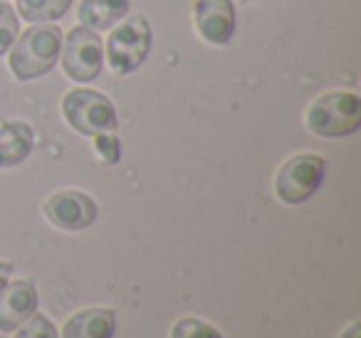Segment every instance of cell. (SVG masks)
Returning <instances> with one entry per match:
<instances>
[{"label": "cell", "instance_id": "1", "mask_svg": "<svg viewBox=\"0 0 361 338\" xmlns=\"http://www.w3.org/2000/svg\"><path fill=\"white\" fill-rule=\"evenodd\" d=\"M62 30L57 25H35L20 35L11 52V72L18 82H30L47 75L60 60Z\"/></svg>", "mask_w": 361, "mask_h": 338}, {"label": "cell", "instance_id": "2", "mask_svg": "<svg viewBox=\"0 0 361 338\" xmlns=\"http://www.w3.org/2000/svg\"><path fill=\"white\" fill-rule=\"evenodd\" d=\"M361 126V99L354 92H329L312 101L307 129L324 139L351 136Z\"/></svg>", "mask_w": 361, "mask_h": 338}, {"label": "cell", "instance_id": "3", "mask_svg": "<svg viewBox=\"0 0 361 338\" xmlns=\"http://www.w3.org/2000/svg\"><path fill=\"white\" fill-rule=\"evenodd\" d=\"M154 32L144 15L124 20L106 40V62L114 75H131L149 57Z\"/></svg>", "mask_w": 361, "mask_h": 338}, {"label": "cell", "instance_id": "4", "mask_svg": "<svg viewBox=\"0 0 361 338\" xmlns=\"http://www.w3.org/2000/svg\"><path fill=\"white\" fill-rule=\"evenodd\" d=\"M62 114H65L67 124L82 136H97L114 131L119 119H116V109L104 94L94 89H72L70 94L62 99Z\"/></svg>", "mask_w": 361, "mask_h": 338}, {"label": "cell", "instance_id": "5", "mask_svg": "<svg viewBox=\"0 0 361 338\" xmlns=\"http://www.w3.org/2000/svg\"><path fill=\"white\" fill-rule=\"evenodd\" d=\"M324 158L314 154H300L292 156L275 178V193L282 203L287 205H300L310 200L312 195L319 190L322 180H324Z\"/></svg>", "mask_w": 361, "mask_h": 338}, {"label": "cell", "instance_id": "6", "mask_svg": "<svg viewBox=\"0 0 361 338\" xmlns=\"http://www.w3.org/2000/svg\"><path fill=\"white\" fill-rule=\"evenodd\" d=\"M60 55L65 75L80 84L94 82L104 67V47L99 35L85 25H77L67 32L65 50H60Z\"/></svg>", "mask_w": 361, "mask_h": 338}, {"label": "cell", "instance_id": "7", "mask_svg": "<svg viewBox=\"0 0 361 338\" xmlns=\"http://www.w3.org/2000/svg\"><path fill=\"white\" fill-rule=\"evenodd\" d=\"M45 215L55 227L80 232L97 220V203L80 190H60L45 203Z\"/></svg>", "mask_w": 361, "mask_h": 338}, {"label": "cell", "instance_id": "8", "mask_svg": "<svg viewBox=\"0 0 361 338\" xmlns=\"http://www.w3.org/2000/svg\"><path fill=\"white\" fill-rule=\"evenodd\" d=\"M193 20L203 40L226 45L235 32V6L233 0H196Z\"/></svg>", "mask_w": 361, "mask_h": 338}, {"label": "cell", "instance_id": "9", "mask_svg": "<svg viewBox=\"0 0 361 338\" xmlns=\"http://www.w3.org/2000/svg\"><path fill=\"white\" fill-rule=\"evenodd\" d=\"M37 308V289L27 279L6 284L0 294V331H16L27 321Z\"/></svg>", "mask_w": 361, "mask_h": 338}, {"label": "cell", "instance_id": "10", "mask_svg": "<svg viewBox=\"0 0 361 338\" xmlns=\"http://www.w3.org/2000/svg\"><path fill=\"white\" fill-rule=\"evenodd\" d=\"M116 331V313L111 308H85L72 313L62 328V338H111Z\"/></svg>", "mask_w": 361, "mask_h": 338}, {"label": "cell", "instance_id": "11", "mask_svg": "<svg viewBox=\"0 0 361 338\" xmlns=\"http://www.w3.org/2000/svg\"><path fill=\"white\" fill-rule=\"evenodd\" d=\"M35 146V134L25 121H6L0 124V168H16Z\"/></svg>", "mask_w": 361, "mask_h": 338}, {"label": "cell", "instance_id": "12", "mask_svg": "<svg viewBox=\"0 0 361 338\" xmlns=\"http://www.w3.org/2000/svg\"><path fill=\"white\" fill-rule=\"evenodd\" d=\"M129 13V0H82L80 23L90 30H109Z\"/></svg>", "mask_w": 361, "mask_h": 338}, {"label": "cell", "instance_id": "13", "mask_svg": "<svg viewBox=\"0 0 361 338\" xmlns=\"http://www.w3.org/2000/svg\"><path fill=\"white\" fill-rule=\"evenodd\" d=\"M72 0H18V13L27 23L60 20L70 11Z\"/></svg>", "mask_w": 361, "mask_h": 338}, {"label": "cell", "instance_id": "14", "mask_svg": "<svg viewBox=\"0 0 361 338\" xmlns=\"http://www.w3.org/2000/svg\"><path fill=\"white\" fill-rule=\"evenodd\" d=\"M171 338H223V333L218 331L213 323L203 321L196 316L178 318L171 328Z\"/></svg>", "mask_w": 361, "mask_h": 338}, {"label": "cell", "instance_id": "15", "mask_svg": "<svg viewBox=\"0 0 361 338\" xmlns=\"http://www.w3.org/2000/svg\"><path fill=\"white\" fill-rule=\"evenodd\" d=\"M18 35H20V20H18L16 11L8 6V0H0V55L11 50Z\"/></svg>", "mask_w": 361, "mask_h": 338}, {"label": "cell", "instance_id": "16", "mask_svg": "<svg viewBox=\"0 0 361 338\" xmlns=\"http://www.w3.org/2000/svg\"><path fill=\"white\" fill-rule=\"evenodd\" d=\"M16 338H60V333L45 313H32L25 321V326L18 328Z\"/></svg>", "mask_w": 361, "mask_h": 338}, {"label": "cell", "instance_id": "17", "mask_svg": "<svg viewBox=\"0 0 361 338\" xmlns=\"http://www.w3.org/2000/svg\"><path fill=\"white\" fill-rule=\"evenodd\" d=\"M94 149L97 154H99V158L104 161V163H119L121 158V144L119 139H116L111 131H106V134H97L94 136Z\"/></svg>", "mask_w": 361, "mask_h": 338}, {"label": "cell", "instance_id": "18", "mask_svg": "<svg viewBox=\"0 0 361 338\" xmlns=\"http://www.w3.org/2000/svg\"><path fill=\"white\" fill-rule=\"evenodd\" d=\"M11 272H13V267L8 262H0V294H3V289H6V284H8V277H11Z\"/></svg>", "mask_w": 361, "mask_h": 338}, {"label": "cell", "instance_id": "19", "mask_svg": "<svg viewBox=\"0 0 361 338\" xmlns=\"http://www.w3.org/2000/svg\"><path fill=\"white\" fill-rule=\"evenodd\" d=\"M341 338H361V323H351V326L341 333Z\"/></svg>", "mask_w": 361, "mask_h": 338}, {"label": "cell", "instance_id": "20", "mask_svg": "<svg viewBox=\"0 0 361 338\" xmlns=\"http://www.w3.org/2000/svg\"><path fill=\"white\" fill-rule=\"evenodd\" d=\"M247 3H252V0H247Z\"/></svg>", "mask_w": 361, "mask_h": 338}]
</instances>
